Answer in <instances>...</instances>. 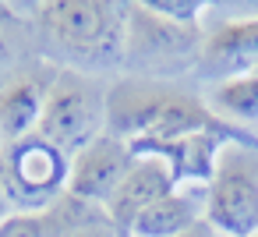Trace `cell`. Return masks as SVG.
Masks as SVG:
<instances>
[{
	"mask_svg": "<svg viewBox=\"0 0 258 237\" xmlns=\"http://www.w3.org/2000/svg\"><path fill=\"white\" fill-rule=\"evenodd\" d=\"M106 131L127 142L135 156L202 131L226 135L240 149H258V138L251 131L219 121L191 92H180L166 82H145V78H120L117 85L106 89Z\"/></svg>",
	"mask_w": 258,
	"mask_h": 237,
	"instance_id": "1",
	"label": "cell"
},
{
	"mask_svg": "<svg viewBox=\"0 0 258 237\" xmlns=\"http://www.w3.org/2000/svg\"><path fill=\"white\" fill-rule=\"evenodd\" d=\"M36 46L46 64L82 75L124 68L127 4L117 0H50L32 11Z\"/></svg>",
	"mask_w": 258,
	"mask_h": 237,
	"instance_id": "2",
	"label": "cell"
},
{
	"mask_svg": "<svg viewBox=\"0 0 258 237\" xmlns=\"http://www.w3.org/2000/svg\"><path fill=\"white\" fill-rule=\"evenodd\" d=\"M36 135L68 159L106 135V85L96 75L57 68L46 85V103Z\"/></svg>",
	"mask_w": 258,
	"mask_h": 237,
	"instance_id": "3",
	"label": "cell"
},
{
	"mask_svg": "<svg viewBox=\"0 0 258 237\" xmlns=\"http://www.w3.org/2000/svg\"><path fill=\"white\" fill-rule=\"evenodd\" d=\"M205 32L198 25H173L159 18L149 4H127V43L124 71L145 82H170L195 71L202 61Z\"/></svg>",
	"mask_w": 258,
	"mask_h": 237,
	"instance_id": "4",
	"label": "cell"
},
{
	"mask_svg": "<svg viewBox=\"0 0 258 237\" xmlns=\"http://www.w3.org/2000/svg\"><path fill=\"white\" fill-rule=\"evenodd\" d=\"M68 173L71 159L39 135L11 142L0 152V184L15 212H46L68 191Z\"/></svg>",
	"mask_w": 258,
	"mask_h": 237,
	"instance_id": "5",
	"label": "cell"
},
{
	"mask_svg": "<svg viewBox=\"0 0 258 237\" xmlns=\"http://www.w3.org/2000/svg\"><path fill=\"white\" fill-rule=\"evenodd\" d=\"M205 223L223 237L258 233V159L251 149L226 145L205 191Z\"/></svg>",
	"mask_w": 258,
	"mask_h": 237,
	"instance_id": "6",
	"label": "cell"
},
{
	"mask_svg": "<svg viewBox=\"0 0 258 237\" xmlns=\"http://www.w3.org/2000/svg\"><path fill=\"white\" fill-rule=\"evenodd\" d=\"M135 166V152L127 142L113 138L110 131L99 135L92 145H85L78 156H71V173H68V195L82 198L89 205L106 209L117 188L124 184L127 170Z\"/></svg>",
	"mask_w": 258,
	"mask_h": 237,
	"instance_id": "7",
	"label": "cell"
},
{
	"mask_svg": "<svg viewBox=\"0 0 258 237\" xmlns=\"http://www.w3.org/2000/svg\"><path fill=\"white\" fill-rule=\"evenodd\" d=\"M258 71V15L254 18H237L223 22L212 32H205L198 75L212 82H226L237 75Z\"/></svg>",
	"mask_w": 258,
	"mask_h": 237,
	"instance_id": "8",
	"label": "cell"
},
{
	"mask_svg": "<svg viewBox=\"0 0 258 237\" xmlns=\"http://www.w3.org/2000/svg\"><path fill=\"white\" fill-rule=\"evenodd\" d=\"M173 188H177V177H173V170H170V163L163 156H135V166L127 170L124 184L117 188V195L106 205V212H110L113 226L120 230V237H127L131 223L149 205L166 198Z\"/></svg>",
	"mask_w": 258,
	"mask_h": 237,
	"instance_id": "9",
	"label": "cell"
},
{
	"mask_svg": "<svg viewBox=\"0 0 258 237\" xmlns=\"http://www.w3.org/2000/svg\"><path fill=\"white\" fill-rule=\"evenodd\" d=\"M205 191L195 184H177L166 198L149 205L127 230V237H180L205 219Z\"/></svg>",
	"mask_w": 258,
	"mask_h": 237,
	"instance_id": "10",
	"label": "cell"
},
{
	"mask_svg": "<svg viewBox=\"0 0 258 237\" xmlns=\"http://www.w3.org/2000/svg\"><path fill=\"white\" fill-rule=\"evenodd\" d=\"M46 85L50 82H39L36 75H22L8 89H0V135H4V145L36 135L43 103H46Z\"/></svg>",
	"mask_w": 258,
	"mask_h": 237,
	"instance_id": "11",
	"label": "cell"
},
{
	"mask_svg": "<svg viewBox=\"0 0 258 237\" xmlns=\"http://www.w3.org/2000/svg\"><path fill=\"white\" fill-rule=\"evenodd\" d=\"M46 219H50V237H120L106 209L71 198L68 191L46 209Z\"/></svg>",
	"mask_w": 258,
	"mask_h": 237,
	"instance_id": "12",
	"label": "cell"
},
{
	"mask_svg": "<svg viewBox=\"0 0 258 237\" xmlns=\"http://www.w3.org/2000/svg\"><path fill=\"white\" fill-rule=\"evenodd\" d=\"M205 106L233 124V128H244V124H254L258 121V71L251 75H237V78H226V82H216Z\"/></svg>",
	"mask_w": 258,
	"mask_h": 237,
	"instance_id": "13",
	"label": "cell"
},
{
	"mask_svg": "<svg viewBox=\"0 0 258 237\" xmlns=\"http://www.w3.org/2000/svg\"><path fill=\"white\" fill-rule=\"evenodd\" d=\"M145 4H149L159 18H166V22H173V25H198L202 15L209 11L205 0H145Z\"/></svg>",
	"mask_w": 258,
	"mask_h": 237,
	"instance_id": "14",
	"label": "cell"
},
{
	"mask_svg": "<svg viewBox=\"0 0 258 237\" xmlns=\"http://www.w3.org/2000/svg\"><path fill=\"white\" fill-rule=\"evenodd\" d=\"M0 237H50L46 212H15L0 223Z\"/></svg>",
	"mask_w": 258,
	"mask_h": 237,
	"instance_id": "15",
	"label": "cell"
},
{
	"mask_svg": "<svg viewBox=\"0 0 258 237\" xmlns=\"http://www.w3.org/2000/svg\"><path fill=\"white\" fill-rule=\"evenodd\" d=\"M8 4H0V89H8L18 75V53H15V43H11V32H8Z\"/></svg>",
	"mask_w": 258,
	"mask_h": 237,
	"instance_id": "16",
	"label": "cell"
},
{
	"mask_svg": "<svg viewBox=\"0 0 258 237\" xmlns=\"http://www.w3.org/2000/svg\"><path fill=\"white\" fill-rule=\"evenodd\" d=\"M180 237H223V233H219V230H212V226L202 219L198 226H191V230H187V233H180Z\"/></svg>",
	"mask_w": 258,
	"mask_h": 237,
	"instance_id": "17",
	"label": "cell"
},
{
	"mask_svg": "<svg viewBox=\"0 0 258 237\" xmlns=\"http://www.w3.org/2000/svg\"><path fill=\"white\" fill-rule=\"evenodd\" d=\"M0 152H4V135H0Z\"/></svg>",
	"mask_w": 258,
	"mask_h": 237,
	"instance_id": "18",
	"label": "cell"
},
{
	"mask_svg": "<svg viewBox=\"0 0 258 237\" xmlns=\"http://www.w3.org/2000/svg\"><path fill=\"white\" fill-rule=\"evenodd\" d=\"M254 237H258V233H254Z\"/></svg>",
	"mask_w": 258,
	"mask_h": 237,
	"instance_id": "19",
	"label": "cell"
}]
</instances>
